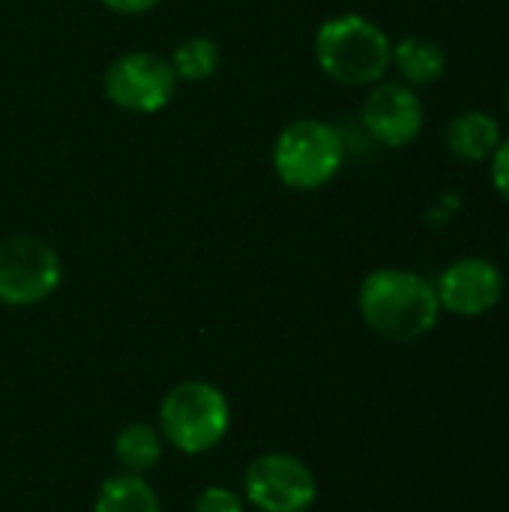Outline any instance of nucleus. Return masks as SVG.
Returning <instances> with one entry per match:
<instances>
[{
    "mask_svg": "<svg viewBox=\"0 0 509 512\" xmlns=\"http://www.w3.org/2000/svg\"><path fill=\"white\" fill-rule=\"evenodd\" d=\"M219 63H222V54H219V45L210 36L183 39L174 48V57H171L174 75L183 78V81H207V78H213Z\"/></svg>",
    "mask_w": 509,
    "mask_h": 512,
    "instance_id": "14",
    "label": "nucleus"
},
{
    "mask_svg": "<svg viewBox=\"0 0 509 512\" xmlns=\"http://www.w3.org/2000/svg\"><path fill=\"white\" fill-rule=\"evenodd\" d=\"M231 426L225 393L207 381H183L159 405V429L174 450L201 456L213 450Z\"/></svg>",
    "mask_w": 509,
    "mask_h": 512,
    "instance_id": "3",
    "label": "nucleus"
},
{
    "mask_svg": "<svg viewBox=\"0 0 509 512\" xmlns=\"http://www.w3.org/2000/svg\"><path fill=\"white\" fill-rule=\"evenodd\" d=\"M243 492L261 512H306L318 498V480L297 456L267 453L246 468Z\"/></svg>",
    "mask_w": 509,
    "mask_h": 512,
    "instance_id": "7",
    "label": "nucleus"
},
{
    "mask_svg": "<svg viewBox=\"0 0 509 512\" xmlns=\"http://www.w3.org/2000/svg\"><path fill=\"white\" fill-rule=\"evenodd\" d=\"M501 144V126L486 111H462L447 126V150L462 162H483Z\"/></svg>",
    "mask_w": 509,
    "mask_h": 512,
    "instance_id": "10",
    "label": "nucleus"
},
{
    "mask_svg": "<svg viewBox=\"0 0 509 512\" xmlns=\"http://www.w3.org/2000/svg\"><path fill=\"white\" fill-rule=\"evenodd\" d=\"M345 159V144L336 126L324 120H294L273 144V168L288 189L312 192L327 186Z\"/></svg>",
    "mask_w": 509,
    "mask_h": 512,
    "instance_id": "4",
    "label": "nucleus"
},
{
    "mask_svg": "<svg viewBox=\"0 0 509 512\" xmlns=\"http://www.w3.org/2000/svg\"><path fill=\"white\" fill-rule=\"evenodd\" d=\"M393 63L408 84H435L447 72L444 48L426 36H408L393 45Z\"/></svg>",
    "mask_w": 509,
    "mask_h": 512,
    "instance_id": "11",
    "label": "nucleus"
},
{
    "mask_svg": "<svg viewBox=\"0 0 509 512\" xmlns=\"http://www.w3.org/2000/svg\"><path fill=\"white\" fill-rule=\"evenodd\" d=\"M360 315L387 342H417L435 330L441 303L435 285L411 270H375L360 285Z\"/></svg>",
    "mask_w": 509,
    "mask_h": 512,
    "instance_id": "1",
    "label": "nucleus"
},
{
    "mask_svg": "<svg viewBox=\"0 0 509 512\" xmlns=\"http://www.w3.org/2000/svg\"><path fill=\"white\" fill-rule=\"evenodd\" d=\"M315 60L321 72L339 84L372 87L384 81L393 63V42L372 18L348 12L318 27Z\"/></svg>",
    "mask_w": 509,
    "mask_h": 512,
    "instance_id": "2",
    "label": "nucleus"
},
{
    "mask_svg": "<svg viewBox=\"0 0 509 512\" xmlns=\"http://www.w3.org/2000/svg\"><path fill=\"white\" fill-rule=\"evenodd\" d=\"M177 90V75L171 60L153 51H129L120 54L105 69V96L132 114L162 111Z\"/></svg>",
    "mask_w": 509,
    "mask_h": 512,
    "instance_id": "6",
    "label": "nucleus"
},
{
    "mask_svg": "<svg viewBox=\"0 0 509 512\" xmlns=\"http://www.w3.org/2000/svg\"><path fill=\"white\" fill-rule=\"evenodd\" d=\"M63 279L60 255L39 237L0 240V303L36 306L48 300Z\"/></svg>",
    "mask_w": 509,
    "mask_h": 512,
    "instance_id": "5",
    "label": "nucleus"
},
{
    "mask_svg": "<svg viewBox=\"0 0 509 512\" xmlns=\"http://www.w3.org/2000/svg\"><path fill=\"white\" fill-rule=\"evenodd\" d=\"M99 3L114 9V12H120V15H141V12L153 9L159 0H99Z\"/></svg>",
    "mask_w": 509,
    "mask_h": 512,
    "instance_id": "17",
    "label": "nucleus"
},
{
    "mask_svg": "<svg viewBox=\"0 0 509 512\" xmlns=\"http://www.w3.org/2000/svg\"><path fill=\"white\" fill-rule=\"evenodd\" d=\"M441 309L459 318H480L504 297V276L489 258H459L435 285Z\"/></svg>",
    "mask_w": 509,
    "mask_h": 512,
    "instance_id": "9",
    "label": "nucleus"
},
{
    "mask_svg": "<svg viewBox=\"0 0 509 512\" xmlns=\"http://www.w3.org/2000/svg\"><path fill=\"white\" fill-rule=\"evenodd\" d=\"M192 512H246V501L225 486H207L204 492H198Z\"/></svg>",
    "mask_w": 509,
    "mask_h": 512,
    "instance_id": "15",
    "label": "nucleus"
},
{
    "mask_svg": "<svg viewBox=\"0 0 509 512\" xmlns=\"http://www.w3.org/2000/svg\"><path fill=\"white\" fill-rule=\"evenodd\" d=\"M114 459L126 474H150L162 459V435L147 423H129L114 438Z\"/></svg>",
    "mask_w": 509,
    "mask_h": 512,
    "instance_id": "13",
    "label": "nucleus"
},
{
    "mask_svg": "<svg viewBox=\"0 0 509 512\" xmlns=\"http://www.w3.org/2000/svg\"><path fill=\"white\" fill-rule=\"evenodd\" d=\"M492 183L509 201V138L501 141L498 150L492 153Z\"/></svg>",
    "mask_w": 509,
    "mask_h": 512,
    "instance_id": "16",
    "label": "nucleus"
},
{
    "mask_svg": "<svg viewBox=\"0 0 509 512\" xmlns=\"http://www.w3.org/2000/svg\"><path fill=\"white\" fill-rule=\"evenodd\" d=\"M423 102L420 96L399 81H378L363 99V123L369 135L384 147H408L423 132Z\"/></svg>",
    "mask_w": 509,
    "mask_h": 512,
    "instance_id": "8",
    "label": "nucleus"
},
{
    "mask_svg": "<svg viewBox=\"0 0 509 512\" xmlns=\"http://www.w3.org/2000/svg\"><path fill=\"white\" fill-rule=\"evenodd\" d=\"M507 108H509V90H507Z\"/></svg>",
    "mask_w": 509,
    "mask_h": 512,
    "instance_id": "18",
    "label": "nucleus"
},
{
    "mask_svg": "<svg viewBox=\"0 0 509 512\" xmlns=\"http://www.w3.org/2000/svg\"><path fill=\"white\" fill-rule=\"evenodd\" d=\"M159 495L141 474H114L99 486L93 512H159Z\"/></svg>",
    "mask_w": 509,
    "mask_h": 512,
    "instance_id": "12",
    "label": "nucleus"
}]
</instances>
